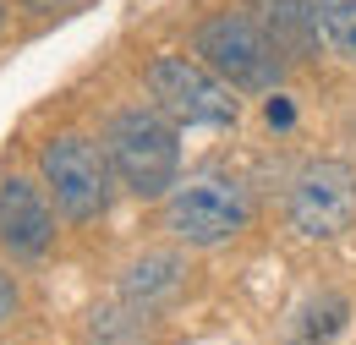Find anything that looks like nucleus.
Instances as JSON below:
<instances>
[{
    "mask_svg": "<svg viewBox=\"0 0 356 345\" xmlns=\"http://www.w3.org/2000/svg\"><path fill=\"white\" fill-rule=\"evenodd\" d=\"M104 154H110L115 181L132 198H165L181 181V137H176V121L159 104L115 110L110 127H104Z\"/></svg>",
    "mask_w": 356,
    "mask_h": 345,
    "instance_id": "nucleus-1",
    "label": "nucleus"
},
{
    "mask_svg": "<svg viewBox=\"0 0 356 345\" xmlns=\"http://www.w3.org/2000/svg\"><path fill=\"white\" fill-rule=\"evenodd\" d=\"M192 55L225 77L236 93H274L280 77H285V55L280 44L264 33V22L252 11H214L197 22L192 33Z\"/></svg>",
    "mask_w": 356,
    "mask_h": 345,
    "instance_id": "nucleus-2",
    "label": "nucleus"
},
{
    "mask_svg": "<svg viewBox=\"0 0 356 345\" xmlns=\"http://www.w3.org/2000/svg\"><path fill=\"white\" fill-rule=\"evenodd\" d=\"M252 225V198L236 175L203 170L165 192V230L181 247H225Z\"/></svg>",
    "mask_w": 356,
    "mask_h": 345,
    "instance_id": "nucleus-3",
    "label": "nucleus"
},
{
    "mask_svg": "<svg viewBox=\"0 0 356 345\" xmlns=\"http://www.w3.org/2000/svg\"><path fill=\"white\" fill-rule=\"evenodd\" d=\"M39 175H44V192L55 198V209L72 219V225H88L110 209V154L88 143V137H77V131H66V137H49L44 148H39Z\"/></svg>",
    "mask_w": 356,
    "mask_h": 345,
    "instance_id": "nucleus-4",
    "label": "nucleus"
},
{
    "mask_svg": "<svg viewBox=\"0 0 356 345\" xmlns=\"http://www.w3.org/2000/svg\"><path fill=\"white\" fill-rule=\"evenodd\" d=\"M148 93L176 127H236L241 115V104L230 99L236 88L192 55H159L148 66Z\"/></svg>",
    "mask_w": 356,
    "mask_h": 345,
    "instance_id": "nucleus-5",
    "label": "nucleus"
},
{
    "mask_svg": "<svg viewBox=\"0 0 356 345\" xmlns=\"http://www.w3.org/2000/svg\"><path fill=\"white\" fill-rule=\"evenodd\" d=\"M285 219L307 241H334L356 225V165L346 159H307L291 192H285Z\"/></svg>",
    "mask_w": 356,
    "mask_h": 345,
    "instance_id": "nucleus-6",
    "label": "nucleus"
},
{
    "mask_svg": "<svg viewBox=\"0 0 356 345\" xmlns=\"http://www.w3.org/2000/svg\"><path fill=\"white\" fill-rule=\"evenodd\" d=\"M55 247V209L49 192L33 186L28 175L0 181V252L11 263H39Z\"/></svg>",
    "mask_w": 356,
    "mask_h": 345,
    "instance_id": "nucleus-7",
    "label": "nucleus"
},
{
    "mask_svg": "<svg viewBox=\"0 0 356 345\" xmlns=\"http://www.w3.org/2000/svg\"><path fill=\"white\" fill-rule=\"evenodd\" d=\"M186 291V258L181 252H143V258L121 274V296L137 307V312H154V307L176 302Z\"/></svg>",
    "mask_w": 356,
    "mask_h": 345,
    "instance_id": "nucleus-8",
    "label": "nucleus"
},
{
    "mask_svg": "<svg viewBox=\"0 0 356 345\" xmlns=\"http://www.w3.org/2000/svg\"><path fill=\"white\" fill-rule=\"evenodd\" d=\"M247 11L264 22V33L280 44L285 61H307V55H318L312 0H247Z\"/></svg>",
    "mask_w": 356,
    "mask_h": 345,
    "instance_id": "nucleus-9",
    "label": "nucleus"
},
{
    "mask_svg": "<svg viewBox=\"0 0 356 345\" xmlns=\"http://www.w3.org/2000/svg\"><path fill=\"white\" fill-rule=\"evenodd\" d=\"M318 49H329L340 66H356V0H312Z\"/></svg>",
    "mask_w": 356,
    "mask_h": 345,
    "instance_id": "nucleus-10",
    "label": "nucleus"
},
{
    "mask_svg": "<svg viewBox=\"0 0 356 345\" xmlns=\"http://www.w3.org/2000/svg\"><path fill=\"white\" fill-rule=\"evenodd\" d=\"M346 318H351V302L334 296V291H323V296H312V302L296 312L291 340H296V345H329L340 329H346Z\"/></svg>",
    "mask_w": 356,
    "mask_h": 345,
    "instance_id": "nucleus-11",
    "label": "nucleus"
},
{
    "mask_svg": "<svg viewBox=\"0 0 356 345\" xmlns=\"http://www.w3.org/2000/svg\"><path fill=\"white\" fill-rule=\"evenodd\" d=\"M17 302H22V296H17V280L0 268V323H6V318H17Z\"/></svg>",
    "mask_w": 356,
    "mask_h": 345,
    "instance_id": "nucleus-12",
    "label": "nucleus"
},
{
    "mask_svg": "<svg viewBox=\"0 0 356 345\" xmlns=\"http://www.w3.org/2000/svg\"><path fill=\"white\" fill-rule=\"evenodd\" d=\"M268 127H291V104L285 99H268Z\"/></svg>",
    "mask_w": 356,
    "mask_h": 345,
    "instance_id": "nucleus-13",
    "label": "nucleus"
},
{
    "mask_svg": "<svg viewBox=\"0 0 356 345\" xmlns=\"http://www.w3.org/2000/svg\"><path fill=\"white\" fill-rule=\"evenodd\" d=\"M0 28H6V0H0Z\"/></svg>",
    "mask_w": 356,
    "mask_h": 345,
    "instance_id": "nucleus-14",
    "label": "nucleus"
}]
</instances>
